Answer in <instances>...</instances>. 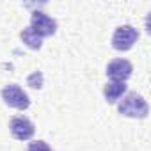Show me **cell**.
Listing matches in <instances>:
<instances>
[{
    "label": "cell",
    "mask_w": 151,
    "mask_h": 151,
    "mask_svg": "<svg viewBox=\"0 0 151 151\" xmlns=\"http://www.w3.org/2000/svg\"><path fill=\"white\" fill-rule=\"evenodd\" d=\"M117 110L121 116H126V117H133V119H142L147 116L149 112V107L146 103V100L137 94V93H128L117 105Z\"/></svg>",
    "instance_id": "6da1fadb"
},
{
    "label": "cell",
    "mask_w": 151,
    "mask_h": 151,
    "mask_svg": "<svg viewBox=\"0 0 151 151\" xmlns=\"http://www.w3.org/2000/svg\"><path fill=\"white\" fill-rule=\"evenodd\" d=\"M139 39V32L135 27L132 25H121L116 29L114 36H112V46L119 52H126L130 50Z\"/></svg>",
    "instance_id": "7a4b0ae2"
},
{
    "label": "cell",
    "mask_w": 151,
    "mask_h": 151,
    "mask_svg": "<svg viewBox=\"0 0 151 151\" xmlns=\"http://www.w3.org/2000/svg\"><path fill=\"white\" fill-rule=\"evenodd\" d=\"M30 29L34 30L36 36H39L43 39V37H48V36H53L55 34L57 22L53 18H50L46 13L36 11V13H32V18H30Z\"/></svg>",
    "instance_id": "3957f363"
},
{
    "label": "cell",
    "mask_w": 151,
    "mask_h": 151,
    "mask_svg": "<svg viewBox=\"0 0 151 151\" xmlns=\"http://www.w3.org/2000/svg\"><path fill=\"white\" fill-rule=\"evenodd\" d=\"M2 100H4L9 107L18 109V110H25V109H29V105H30V98H29L27 93H25L20 86H16V84H9V86H6V87L2 89Z\"/></svg>",
    "instance_id": "277c9868"
},
{
    "label": "cell",
    "mask_w": 151,
    "mask_h": 151,
    "mask_svg": "<svg viewBox=\"0 0 151 151\" xmlns=\"http://www.w3.org/2000/svg\"><path fill=\"white\" fill-rule=\"evenodd\" d=\"M132 71H133V66H132L130 60H126V59H114L107 66V77L112 82H126L132 77Z\"/></svg>",
    "instance_id": "5b68a950"
},
{
    "label": "cell",
    "mask_w": 151,
    "mask_h": 151,
    "mask_svg": "<svg viewBox=\"0 0 151 151\" xmlns=\"http://www.w3.org/2000/svg\"><path fill=\"white\" fill-rule=\"evenodd\" d=\"M9 130H11V135L18 140H29L36 128H34V123L25 117V116H18V117H13L11 119V124H9Z\"/></svg>",
    "instance_id": "8992f818"
},
{
    "label": "cell",
    "mask_w": 151,
    "mask_h": 151,
    "mask_svg": "<svg viewBox=\"0 0 151 151\" xmlns=\"http://www.w3.org/2000/svg\"><path fill=\"white\" fill-rule=\"evenodd\" d=\"M124 93H126V84L124 82H109L103 87V94H105L107 103H116Z\"/></svg>",
    "instance_id": "52a82bcc"
},
{
    "label": "cell",
    "mask_w": 151,
    "mask_h": 151,
    "mask_svg": "<svg viewBox=\"0 0 151 151\" xmlns=\"http://www.w3.org/2000/svg\"><path fill=\"white\" fill-rule=\"evenodd\" d=\"M22 39H23V43H25L29 48H32V50H39L41 45H43V39H41L39 36H36L34 30H32L30 27L23 29V32H22Z\"/></svg>",
    "instance_id": "ba28073f"
},
{
    "label": "cell",
    "mask_w": 151,
    "mask_h": 151,
    "mask_svg": "<svg viewBox=\"0 0 151 151\" xmlns=\"http://www.w3.org/2000/svg\"><path fill=\"white\" fill-rule=\"evenodd\" d=\"M27 151H52V147L45 142V140H36V142H30Z\"/></svg>",
    "instance_id": "9c48e42d"
}]
</instances>
